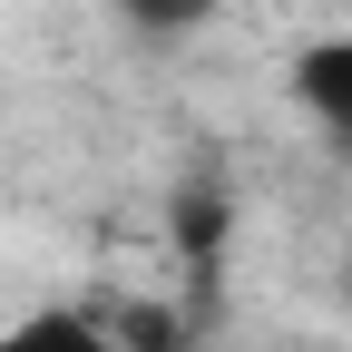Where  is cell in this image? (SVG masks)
<instances>
[{"label":"cell","instance_id":"6da1fadb","mask_svg":"<svg viewBox=\"0 0 352 352\" xmlns=\"http://www.w3.org/2000/svg\"><path fill=\"white\" fill-rule=\"evenodd\" d=\"M284 98L303 108V127H314L333 157H352V30H323L314 50H294Z\"/></svg>","mask_w":352,"mask_h":352},{"label":"cell","instance_id":"7a4b0ae2","mask_svg":"<svg viewBox=\"0 0 352 352\" xmlns=\"http://www.w3.org/2000/svg\"><path fill=\"white\" fill-rule=\"evenodd\" d=\"M0 352H138L98 303H30L0 323Z\"/></svg>","mask_w":352,"mask_h":352},{"label":"cell","instance_id":"3957f363","mask_svg":"<svg viewBox=\"0 0 352 352\" xmlns=\"http://www.w3.org/2000/svg\"><path fill=\"white\" fill-rule=\"evenodd\" d=\"M127 39H196L206 20H226L235 0H108Z\"/></svg>","mask_w":352,"mask_h":352}]
</instances>
